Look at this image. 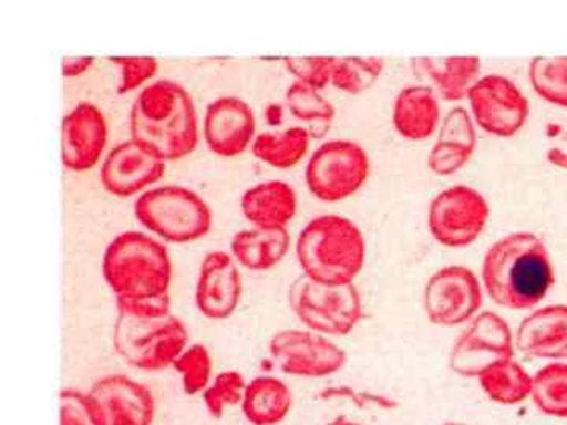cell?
Instances as JSON below:
<instances>
[{"label":"cell","instance_id":"cell-4","mask_svg":"<svg viewBox=\"0 0 567 425\" xmlns=\"http://www.w3.org/2000/svg\"><path fill=\"white\" fill-rule=\"evenodd\" d=\"M102 271L115 300L171 294L173 260L152 235L137 230L117 235L103 253Z\"/></svg>","mask_w":567,"mask_h":425},{"label":"cell","instance_id":"cell-20","mask_svg":"<svg viewBox=\"0 0 567 425\" xmlns=\"http://www.w3.org/2000/svg\"><path fill=\"white\" fill-rule=\"evenodd\" d=\"M514 341L525 356L567 361V304L536 309L518 324Z\"/></svg>","mask_w":567,"mask_h":425},{"label":"cell","instance_id":"cell-27","mask_svg":"<svg viewBox=\"0 0 567 425\" xmlns=\"http://www.w3.org/2000/svg\"><path fill=\"white\" fill-rule=\"evenodd\" d=\"M477 382L494 404L518 405L532 397L533 376L514 357L492 364Z\"/></svg>","mask_w":567,"mask_h":425},{"label":"cell","instance_id":"cell-15","mask_svg":"<svg viewBox=\"0 0 567 425\" xmlns=\"http://www.w3.org/2000/svg\"><path fill=\"white\" fill-rule=\"evenodd\" d=\"M107 145V122L100 107L80 103L63 117L61 158L73 173H87L102 159Z\"/></svg>","mask_w":567,"mask_h":425},{"label":"cell","instance_id":"cell-34","mask_svg":"<svg viewBox=\"0 0 567 425\" xmlns=\"http://www.w3.org/2000/svg\"><path fill=\"white\" fill-rule=\"evenodd\" d=\"M59 425H104V421L89 391L65 387L59 393Z\"/></svg>","mask_w":567,"mask_h":425},{"label":"cell","instance_id":"cell-13","mask_svg":"<svg viewBox=\"0 0 567 425\" xmlns=\"http://www.w3.org/2000/svg\"><path fill=\"white\" fill-rule=\"evenodd\" d=\"M268 349L279 371L298 379H324L338 374L347 363L341 346L311 330L278 331Z\"/></svg>","mask_w":567,"mask_h":425},{"label":"cell","instance_id":"cell-16","mask_svg":"<svg viewBox=\"0 0 567 425\" xmlns=\"http://www.w3.org/2000/svg\"><path fill=\"white\" fill-rule=\"evenodd\" d=\"M104 425H153L156 402L152 391L122 374L102 376L89 390Z\"/></svg>","mask_w":567,"mask_h":425},{"label":"cell","instance_id":"cell-36","mask_svg":"<svg viewBox=\"0 0 567 425\" xmlns=\"http://www.w3.org/2000/svg\"><path fill=\"white\" fill-rule=\"evenodd\" d=\"M121 69V82L117 92L121 95L144 89L148 81L158 73V62L153 58H110Z\"/></svg>","mask_w":567,"mask_h":425},{"label":"cell","instance_id":"cell-38","mask_svg":"<svg viewBox=\"0 0 567 425\" xmlns=\"http://www.w3.org/2000/svg\"><path fill=\"white\" fill-rule=\"evenodd\" d=\"M95 63L93 58H65L62 59V76L76 77L82 76L85 71L91 70Z\"/></svg>","mask_w":567,"mask_h":425},{"label":"cell","instance_id":"cell-10","mask_svg":"<svg viewBox=\"0 0 567 425\" xmlns=\"http://www.w3.org/2000/svg\"><path fill=\"white\" fill-rule=\"evenodd\" d=\"M483 282L464 265L442 268L424 287L425 315L436 326L453 328L472 322L483 308Z\"/></svg>","mask_w":567,"mask_h":425},{"label":"cell","instance_id":"cell-28","mask_svg":"<svg viewBox=\"0 0 567 425\" xmlns=\"http://www.w3.org/2000/svg\"><path fill=\"white\" fill-rule=\"evenodd\" d=\"M286 103L290 112L300 122L308 123V129L311 137H322L330 129L334 121L336 110L333 104L308 85L293 82L286 92Z\"/></svg>","mask_w":567,"mask_h":425},{"label":"cell","instance_id":"cell-12","mask_svg":"<svg viewBox=\"0 0 567 425\" xmlns=\"http://www.w3.org/2000/svg\"><path fill=\"white\" fill-rule=\"evenodd\" d=\"M466 100L473 122L491 136H516L528 121L527 96L502 74L481 76Z\"/></svg>","mask_w":567,"mask_h":425},{"label":"cell","instance_id":"cell-33","mask_svg":"<svg viewBox=\"0 0 567 425\" xmlns=\"http://www.w3.org/2000/svg\"><path fill=\"white\" fill-rule=\"evenodd\" d=\"M246 385L248 382L238 371H223L213 376L210 385L200 395L208 415L213 419H221L226 408L241 405Z\"/></svg>","mask_w":567,"mask_h":425},{"label":"cell","instance_id":"cell-26","mask_svg":"<svg viewBox=\"0 0 567 425\" xmlns=\"http://www.w3.org/2000/svg\"><path fill=\"white\" fill-rule=\"evenodd\" d=\"M311 134L305 126H290L279 133L257 134L251 145L252 155L275 169H292L309 152Z\"/></svg>","mask_w":567,"mask_h":425},{"label":"cell","instance_id":"cell-19","mask_svg":"<svg viewBox=\"0 0 567 425\" xmlns=\"http://www.w3.org/2000/svg\"><path fill=\"white\" fill-rule=\"evenodd\" d=\"M477 145L476 125L465 107H453L436 132L435 144L429 152L427 166L435 175L447 177L464 169Z\"/></svg>","mask_w":567,"mask_h":425},{"label":"cell","instance_id":"cell-32","mask_svg":"<svg viewBox=\"0 0 567 425\" xmlns=\"http://www.w3.org/2000/svg\"><path fill=\"white\" fill-rule=\"evenodd\" d=\"M173 369L181 375L183 393L189 397L203 395L215 376L212 354L203 344L186 346L181 356L175 360Z\"/></svg>","mask_w":567,"mask_h":425},{"label":"cell","instance_id":"cell-7","mask_svg":"<svg viewBox=\"0 0 567 425\" xmlns=\"http://www.w3.org/2000/svg\"><path fill=\"white\" fill-rule=\"evenodd\" d=\"M289 305L308 330L322 335L352 333L363 319V301L354 283H324L306 274L289 287Z\"/></svg>","mask_w":567,"mask_h":425},{"label":"cell","instance_id":"cell-24","mask_svg":"<svg viewBox=\"0 0 567 425\" xmlns=\"http://www.w3.org/2000/svg\"><path fill=\"white\" fill-rule=\"evenodd\" d=\"M290 249L287 229L251 227L234 235L230 256L235 262L251 271H267L282 262Z\"/></svg>","mask_w":567,"mask_h":425},{"label":"cell","instance_id":"cell-14","mask_svg":"<svg viewBox=\"0 0 567 425\" xmlns=\"http://www.w3.org/2000/svg\"><path fill=\"white\" fill-rule=\"evenodd\" d=\"M166 162L134 139L115 145L102 166L104 189L117 197H133L148 191L152 185L162 180Z\"/></svg>","mask_w":567,"mask_h":425},{"label":"cell","instance_id":"cell-9","mask_svg":"<svg viewBox=\"0 0 567 425\" xmlns=\"http://www.w3.org/2000/svg\"><path fill=\"white\" fill-rule=\"evenodd\" d=\"M491 205L472 186L456 185L436 194L429 205L427 226L436 243L466 248L486 229Z\"/></svg>","mask_w":567,"mask_h":425},{"label":"cell","instance_id":"cell-40","mask_svg":"<svg viewBox=\"0 0 567 425\" xmlns=\"http://www.w3.org/2000/svg\"><path fill=\"white\" fill-rule=\"evenodd\" d=\"M328 425H363L361 423H357V421L347 419V417H336L334 421H331Z\"/></svg>","mask_w":567,"mask_h":425},{"label":"cell","instance_id":"cell-2","mask_svg":"<svg viewBox=\"0 0 567 425\" xmlns=\"http://www.w3.org/2000/svg\"><path fill=\"white\" fill-rule=\"evenodd\" d=\"M132 139L163 159L192 155L199 142V121L193 96L174 81L145 85L130 112Z\"/></svg>","mask_w":567,"mask_h":425},{"label":"cell","instance_id":"cell-23","mask_svg":"<svg viewBox=\"0 0 567 425\" xmlns=\"http://www.w3.org/2000/svg\"><path fill=\"white\" fill-rule=\"evenodd\" d=\"M297 193L287 182L257 183L241 197V211L254 227L287 229L297 215Z\"/></svg>","mask_w":567,"mask_h":425},{"label":"cell","instance_id":"cell-30","mask_svg":"<svg viewBox=\"0 0 567 425\" xmlns=\"http://www.w3.org/2000/svg\"><path fill=\"white\" fill-rule=\"evenodd\" d=\"M385 61L379 58H336L331 85L336 91L360 95L382 76Z\"/></svg>","mask_w":567,"mask_h":425},{"label":"cell","instance_id":"cell-18","mask_svg":"<svg viewBox=\"0 0 567 425\" xmlns=\"http://www.w3.org/2000/svg\"><path fill=\"white\" fill-rule=\"evenodd\" d=\"M252 107L237 96H221L208 104L204 117V139L215 155L235 158L256 139Z\"/></svg>","mask_w":567,"mask_h":425},{"label":"cell","instance_id":"cell-3","mask_svg":"<svg viewBox=\"0 0 567 425\" xmlns=\"http://www.w3.org/2000/svg\"><path fill=\"white\" fill-rule=\"evenodd\" d=\"M295 251L303 274L324 283H352L365 262L363 232L339 215L317 216L306 224Z\"/></svg>","mask_w":567,"mask_h":425},{"label":"cell","instance_id":"cell-21","mask_svg":"<svg viewBox=\"0 0 567 425\" xmlns=\"http://www.w3.org/2000/svg\"><path fill=\"white\" fill-rule=\"evenodd\" d=\"M412 69L420 80L427 82V87L446 102H461L468 96L473 85L481 77L480 58H417L412 59Z\"/></svg>","mask_w":567,"mask_h":425},{"label":"cell","instance_id":"cell-1","mask_svg":"<svg viewBox=\"0 0 567 425\" xmlns=\"http://www.w3.org/2000/svg\"><path fill=\"white\" fill-rule=\"evenodd\" d=\"M484 292L499 308L535 309L555 283L547 245L535 234L514 232L487 249L481 270Z\"/></svg>","mask_w":567,"mask_h":425},{"label":"cell","instance_id":"cell-5","mask_svg":"<svg viewBox=\"0 0 567 425\" xmlns=\"http://www.w3.org/2000/svg\"><path fill=\"white\" fill-rule=\"evenodd\" d=\"M134 215L148 232L167 243L200 240L210 232V207L199 194L178 185H164L142 193L134 203Z\"/></svg>","mask_w":567,"mask_h":425},{"label":"cell","instance_id":"cell-29","mask_svg":"<svg viewBox=\"0 0 567 425\" xmlns=\"http://www.w3.org/2000/svg\"><path fill=\"white\" fill-rule=\"evenodd\" d=\"M532 398L543 415L567 419V363H551L533 375Z\"/></svg>","mask_w":567,"mask_h":425},{"label":"cell","instance_id":"cell-11","mask_svg":"<svg viewBox=\"0 0 567 425\" xmlns=\"http://www.w3.org/2000/svg\"><path fill=\"white\" fill-rule=\"evenodd\" d=\"M516 341L506 320L495 312L477 314L450 353V369L464 379H477L492 364L513 360Z\"/></svg>","mask_w":567,"mask_h":425},{"label":"cell","instance_id":"cell-8","mask_svg":"<svg viewBox=\"0 0 567 425\" xmlns=\"http://www.w3.org/2000/svg\"><path fill=\"white\" fill-rule=\"evenodd\" d=\"M371 174L369 155L353 141L320 145L306 164V186L322 203H341L363 188Z\"/></svg>","mask_w":567,"mask_h":425},{"label":"cell","instance_id":"cell-35","mask_svg":"<svg viewBox=\"0 0 567 425\" xmlns=\"http://www.w3.org/2000/svg\"><path fill=\"white\" fill-rule=\"evenodd\" d=\"M336 58H286L284 65L295 77V82L323 91L331 84Z\"/></svg>","mask_w":567,"mask_h":425},{"label":"cell","instance_id":"cell-25","mask_svg":"<svg viewBox=\"0 0 567 425\" xmlns=\"http://www.w3.org/2000/svg\"><path fill=\"white\" fill-rule=\"evenodd\" d=\"M240 406L249 424L278 425L292 412L293 394L276 376H256L246 385Z\"/></svg>","mask_w":567,"mask_h":425},{"label":"cell","instance_id":"cell-31","mask_svg":"<svg viewBox=\"0 0 567 425\" xmlns=\"http://www.w3.org/2000/svg\"><path fill=\"white\" fill-rule=\"evenodd\" d=\"M529 82L540 99L555 106L567 107V55L535 58L529 63Z\"/></svg>","mask_w":567,"mask_h":425},{"label":"cell","instance_id":"cell-6","mask_svg":"<svg viewBox=\"0 0 567 425\" xmlns=\"http://www.w3.org/2000/svg\"><path fill=\"white\" fill-rule=\"evenodd\" d=\"M112 344L130 367L156 372L173 367L189 345V333L174 314L156 319L118 314Z\"/></svg>","mask_w":567,"mask_h":425},{"label":"cell","instance_id":"cell-39","mask_svg":"<svg viewBox=\"0 0 567 425\" xmlns=\"http://www.w3.org/2000/svg\"><path fill=\"white\" fill-rule=\"evenodd\" d=\"M547 162L551 164V166L558 167V169L566 170L567 173V152L561 151V148H550L547 152Z\"/></svg>","mask_w":567,"mask_h":425},{"label":"cell","instance_id":"cell-37","mask_svg":"<svg viewBox=\"0 0 567 425\" xmlns=\"http://www.w3.org/2000/svg\"><path fill=\"white\" fill-rule=\"evenodd\" d=\"M118 314L142 317V319H156L173 314L171 312V294L163 297H145V298H121L115 300Z\"/></svg>","mask_w":567,"mask_h":425},{"label":"cell","instance_id":"cell-41","mask_svg":"<svg viewBox=\"0 0 567 425\" xmlns=\"http://www.w3.org/2000/svg\"><path fill=\"white\" fill-rule=\"evenodd\" d=\"M442 425H468V424H464V423H446V424H442Z\"/></svg>","mask_w":567,"mask_h":425},{"label":"cell","instance_id":"cell-22","mask_svg":"<svg viewBox=\"0 0 567 425\" xmlns=\"http://www.w3.org/2000/svg\"><path fill=\"white\" fill-rule=\"evenodd\" d=\"M393 125L399 136L421 142L439 132L442 125L439 96L427 85H410L395 96Z\"/></svg>","mask_w":567,"mask_h":425},{"label":"cell","instance_id":"cell-17","mask_svg":"<svg viewBox=\"0 0 567 425\" xmlns=\"http://www.w3.org/2000/svg\"><path fill=\"white\" fill-rule=\"evenodd\" d=\"M244 294L240 268L230 252L204 257L196 281V305L210 320H226L237 311Z\"/></svg>","mask_w":567,"mask_h":425}]
</instances>
